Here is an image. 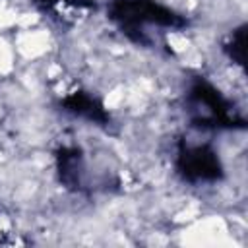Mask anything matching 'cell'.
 Listing matches in <instances>:
<instances>
[{
    "mask_svg": "<svg viewBox=\"0 0 248 248\" xmlns=\"http://www.w3.org/2000/svg\"><path fill=\"white\" fill-rule=\"evenodd\" d=\"M107 19L114 23L130 41L147 45L145 27L184 29L188 19L159 0H108Z\"/></svg>",
    "mask_w": 248,
    "mask_h": 248,
    "instance_id": "6da1fadb",
    "label": "cell"
},
{
    "mask_svg": "<svg viewBox=\"0 0 248 248\" xmlns=\"http://www.w3.org/2000/svg\"><path fill=\"white\" fill-rule=\"evenodd\" d=\"M186 114L198 130H244L246 118L203 76L192 78L186 97Z\"/></svg>",
    "mask_w": 248,
    "mask_h": 248,
    "instance_id": "7a4b0ae2",
    "label": "cell"
},
{
    "mask_svg": "<svg viewBox=\"0 0 248 248\" xmlns=\"http://www.w3.org/2000/svg\"><path fill=\"white\" fill-rule=\"evenodd\" d=\"M174 170L188 184H215L225 178V165L211 143L180 140L174 153Z\"/></svg>",
    "mask_w": 248,
    "mask_h": 248,
    "instance_id": "3957f363",
    "label": "cell"
},
{
    "mask_svg": "<svg viewBox=\"0 0 248 248\" xmlns=\"http://www.w3.org/2000/svg\"><path fill=\"white\" fill-rule=\"evenodd\" d=\"M58 107L62 112H66L74 118L91 122L95 126L107 128V126H110V120H112L103 99H99L97 95H93L91 91H85V89H74V91L62 95L58 99Z\"/></svg>",
    "mask_w": 248,
    "mask_h": 248,
    "instance_id": "277c9868",
    "label": "cell"
},
{
    "mask_svg": "<svg viewBox=\"0 0 248 248\" xmlns=\"http://www.w3.org/2000/svg\"><path fill=\"white\" fill-rule=\"evenodd\" d=\"M54 165L58 180L68 190H79L83 186V153L76 145H62L54 153Z\"/></svg>",
    "mask_w": 248,
    "mask_h": 248,
    "instance_id": "5b68a950",
    "label": "cell"
},
{
    "mask_svg": "<svg viewBox=\"0 0 248 248\" xmlns=\"http://www.w3.org/2000/svg\"><path fill=\"white\" fill-rule=\"evenodd\" d=\"M246 33H248V25L246 23H240L236 25L223 41L221 45V50L225 52V56L236 64L238 68H246Z\"/></svg>",
    "mask_w": 248,
    "mask_h": 248,
    "instance_id": "8992f818",
    "label": "cell"
},
{
    "mask_svg": "<svg viewBox=\"0 0 248 248\" xmlns=\"http://www.w3.org/2000/svg\"><path fill=\"white\" fill-rule=\"evenodd\" d=\"M39 10L43 12H60L62 8H78V10H89L95 8L93 0H31Z\"/></svg>",
    "mask_w": 248,
    "mask_h": 248,
    "instance_id": "52a82bcc",
    "label": "cell"
}]
</instances>
